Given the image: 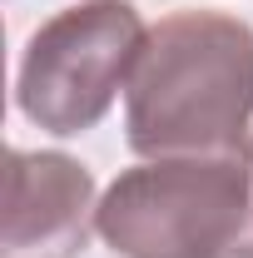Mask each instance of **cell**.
Returning a JSON list of instances; mask_svg holds the SVG:
<instances>
[{
	"label": "cell",
	"instance_id": "obj_1",
	"mask_svg": "<svg viewBox=\"0 0 253 258\" xmlns=\"http://www.w3.org/2000/svg\"><path fill=\"white\" fill-rule=\"evenodd\" d=\"M253 129V25L223 10L164 15L129 75L124 139L139 159L238 154Z\"/></svg>",
	"mask_w": 253,
	"mask_h": 258
},
{
	"label": "cell",
	"instance_id": "obj_2",
	"mask_svg": "<svg viewBox=\"0 0 253 258\" xmlns=\"http://www.w3.org/2000/svg\"><path fill=\"white\" fill-rule=\"evenodd\" d=\"M248 194V149L144 159L104 189L95 224L119 258H228Z\"/></svg>",
	"mask_w": 253,
	"mask_h": 258
},
{
	"label": "cell",
	"instance_id": "obj_3",
	"mask_svg": "<svg viewBox=\"0 0 253 258\" xmlns=\"http://www.w3.org/2000/svg\"><path fill=\"white\" fill-rule=\"evenodd\" d=\"M144 40L149 25L129 0H80L50 15L20 55V114L60 139L95 129L119 99V90H129Z\"/></svg>",
	"mask_w": 253,
	"mask_h": 258
},
{
	"label": "cell",
	"instance_id": "obj_4",
	"mask_svg": "<svg viewBox=\"0 0 253 258\" xmlns=\"http://www.w3.org/2000/svg\"><path fill=\"white\" fill-rule=\"evenodd\" d=\"M99 199L90 169L55 149L5 154V258H75L95 224Z\"/></svg>",
	"mask_w": 253,
	"mask_h": 258
},
{
	"label": "cell",
	"instance_id": "obj_5",
	"mask_svg": "<svg viewBox=\"0 0 253 258\" xmlns=\"http://www.w3.org/2000/svg\"><path fill=\"white\" fill-rule=\"evenodd\" d=\"M248 169H253V139H248ZM228 258H253V194H248V219H243V233H238V243L228 248Z\"/></svg>",
	"mask_w": 253,
	"mask_h": 258
}]
</instances>
